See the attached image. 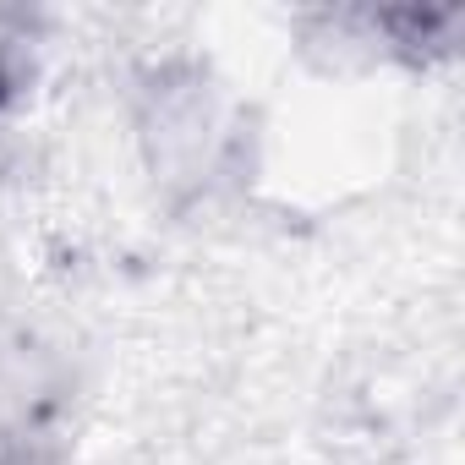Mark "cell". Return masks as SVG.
I'll use <instances>...</instances> for the list:
<instances>
[{
	"label": "cell",
	"instance_id": "obj_1",
	"mask_svg": "<svg viewBox=\"0 0 465 465\" xmlns=\"http://www.w3.org/2000/svg\"><path fill=\"white\" fill-rule=\"evenodd\" d=\"M17 39H0V104H6L17 94Z\"/></svg>",
	"mask_w": 465,
	"mask_h": 465
}]
</instances>
